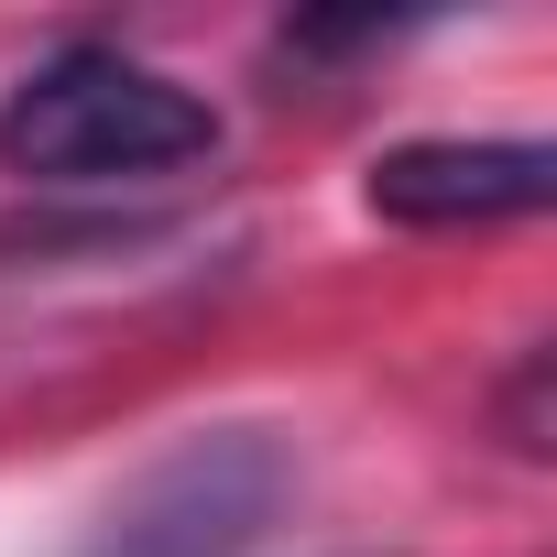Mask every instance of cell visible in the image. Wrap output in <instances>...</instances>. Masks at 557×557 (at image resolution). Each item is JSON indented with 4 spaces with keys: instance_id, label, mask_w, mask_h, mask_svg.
<instances>
[{
    "instance_id": "2",
    "label": "cell",
    "mask_w": 557,
    "mask_h": 557,
    "mask_svg": "<svg viewBox=\"0 0 557 557\" xmlns=\"http://www.w3.org/2000/svg\"><path fill=\"white\" fill-rule=\"evenodd\" d=\"M285 503H296L285 426H197L99 513L77 557H251Z\"/></svg>"
},
{
    "instance_id": "1",
    "label": "cell",
    "mask_w": 557,
    "mask_h": 557,
    "mask_svg": "<svg viewBox=\"0 0 557 557\" xmlns=\"http://www.w3.org/2000/svg\"><path fill=\"white\" fill-rule=\"evenodd\" d=\"M208 153H219V110L121 45H55L0 99V164L34 186H143Z\"/></svg>"
},
{
    "instance_id": "3",
    "label": "cell",
    "mask_w": 557,
    "mask_h": 557,
    "mask_svg": "<svg viewBox=\"0 0 557 557\" xmlns=\"http://www.w3.org/2000/svg\"><path fill=\"white\" fill-rule=\"evenodd\" d=\"M372 219L405 230H481V219H535L557 197V153L546 143H394L361 175Z\"/></svg>"
}]
</instances>
